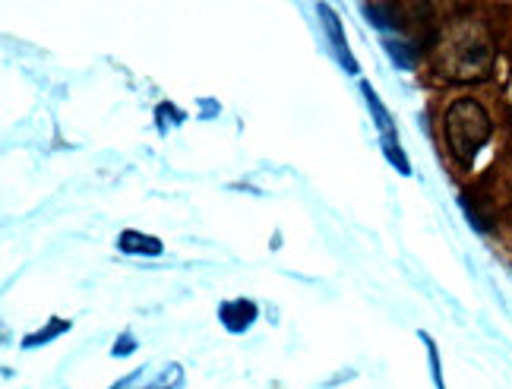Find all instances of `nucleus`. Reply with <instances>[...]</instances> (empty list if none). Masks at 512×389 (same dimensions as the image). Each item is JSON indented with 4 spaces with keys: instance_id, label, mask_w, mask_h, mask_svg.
Returning a JSON list of instances; mask_svg holds the SVG:
<instances>
[{
    "instance_id": "nucleus-1",
    "label": "nucleus",
    "mask_w": 512,
    "mask_h": 389,
    "mask_svg": "<svg viewBox=\"0 0 512 389\" xmlns=\"http://www.w3.org/2000/svg\"><path fill=\"white\" fill-rule=\"evenodd\" d=\"M497 48L490 42V35L478 23H462L449 32L443 45V73L456 83H475L487 80L494 73Z\"/></svg>"
},
{
    "instance_id": "nucleus-2",
    "label": "nucleus",
    "mask_w": 512,
    "mask_h": 389,
    "mask_svg": "<svg viewBox=\"0 0 512 389\" xmlns=\"http://www.w3.org/2000/svg\"><path fill=\"white\" fill-rule=\"evenodd\" d=\"M490 133H494V121H490L487 108L478 99H456L446 108L443 118V136L449 155L462 168H471L478 159V152L487 146Z\"/></svg>"
},
{
    "instance_id": "nucleus-3",
    "label": "nucleus",
    "mask_w": 512,
    "mask_h": 389,
    "mask_svg": "<svg viewBox=\"0 0 512 389\" xmlns=\"http://www.w3.org/2000/svg\"><path fill=\"white\" fill-rule=\"evenodd\" d=\"M320 19H323V26H326V35H329V42L332 48H336V57H339V64L348 70V73H358V61L351 57L348 51V42H345V32H342V19L336 16V10H332L329 4H320L317 7Z\"/></svg>"
},
{
    "instance_id": "nucleus-4",
    "label": "nucleus",
    "mask_w": 512,
    "mask_h": 389,
    "mask_svg": "<svg viewBox=\"0 0 512 389\" xmlns=\"http://www.w3.org/2000/svg\"><path fill=\"white\" fill-rule=\"evenodd\" d=\"M219 320H222V326L228 329V333H244V329H250L253 320H256V304L247 301V298L225 301L219 307Z\"/></svg>"
},
{
    "instance_id": "nucleus-5",
    "label": "nucleus",
    "mask_w": 512,
    "mask_h": 389,
    "mask_svg": "<svg viewBox=\"0 0 512 389\" xmlns=\"http://www.w3.org/2000/svg\"><path fill=\"white\" fill-rule=\"evenodd\" d=\"M117 247H121V254H127V257H159L162 254V241L152 235H143V231H136V228H127L124 235L117 238Z\"/></svg>"
},
{
    "instance_id": "nucleus-6",
    "label": "nucleus",
    "mask_w": 512,
    "mask_h": 389,
    "mask_svg": "<svg viewBox=\"0 0 512 389\" xmlns=\"http://www.w3.org/2000/svg\"><path fill=\"white\" fill-rule=\"evenodd\" d=\"M361 92H364L367 108H370V114H373V121H377V127H380V136H383V140H399V136H396V124H392V118H389L386 105L380 102V95L370 89V83H361Z\"/></svg>"
},
{
    "instance_id": "nucleus-7",
    "label": "nucleus",
    "mask_w": 512,
    "mask_h": 389,
    "mask_svg": "<svg viewBox=\"0 0 512 389\" xmlns=\"http://www.w3.org/2000/svg\"><path fill=\"white\" fill-rule=\"evenodd\" d=\"M383 152H386L389 165H396V168H399V174H411V165H408V159H405V152H402L399 140H383Z\"/></svg>"
},
{
    "instance_id": "nucleus-8",
    "label": "nucleus",
    "mask_w": 512,
    "mask_h": 389,
    "mask_svg": "<svg viewBox=\"0 0 512 389\" xmlns=\"http://www.w3.org/2000/svg\"><path fill=\"white\" fill-rule=\"evenodd\" d=\"M64 329H70V323H67V320H51V323L45 326V333H35V336H29L23 345H26V348H35V345H42V342H48V339H54V336H61Z\"/></svg>"
},
{
    "instance_id": "nucleus-9",
    "label": "nucleus",
    "mask_w": 512,
    "mask_h": 389,
    "mask_svg": "<svg viewBox=\"0 0 512 389\" xmlns=\"http://www.w3.org/2000/svg\"><path fill=\"white\" fill-rule=\"evenodd\" d=\"M427 342V352H430V374H433V386L437 389H446L443 386V371H440V352H437V345H433L430 336H421Z\"/></svg>"
},
{
    "instance_id": "nucleus-10",
    "label": "nucleus",
    "mask_w": 512,
    "mask_h": 389,
    "mask_svg": "<svg viewBox=\"0 0 512 389\" xmlns=\"http://www.w3.org/2000/svg\"><path fill=\"white\" fill-rule=\"evenodd\" d=\"M133 348H136V342H133L130 336H124L121 345H114V355H117V358H124L127 352H133Z\"/></svg>"
}]
</instances>
